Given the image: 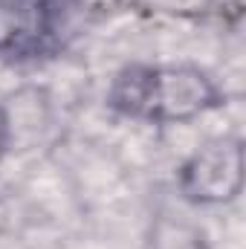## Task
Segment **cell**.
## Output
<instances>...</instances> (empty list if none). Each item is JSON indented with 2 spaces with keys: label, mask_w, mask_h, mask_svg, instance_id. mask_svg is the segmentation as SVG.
Wrapping results in <instances>:
<instances>
[{
  "label": "cell",
  "mask_w": 246,
  "mask_h": 249,
  "mask_svg": "<svg viewBox=\"0 0 246 249\" xmlns=\"http://www.w3.org/2000/svg\"><path fill=\"white\" fill-rule=\"evenodd\" d=\"M214 75L197 64H127L107 87V107L148 124H185L223 105Z\"/></svg>",
  "instance_id": "obj_1"
},
{
  "label": "cell",
  "mask_w": 246,
  "mask_h": 249,
  "mask_svg": "<svg viewBox=\"0 0 246 249\" xmlns=\"http://www.w3.org/2000/svg\"><path fill=\"white\" fill-rule=\"evenodd\" d=\"M244 139L220 133L197 145L177 168V191L200 209L229 206L244 191Z\"/></svg>",
  "instance_id": "obj_2"
},
{
  "label": "cell",
  "mask_w": 246,
  "mask_h": 249,
  "mask_svg": "<svg viewBox=\"0 0 246 249\" xmlns=\"http://www.w3.org/2000/svg\"><path fill=\"white\" fill-rule=\"evenodd\" d=\"M75 0H0V61L32 64L61 44Z\"/></svg>",
  "instance_id": "obj_3"
},
{
  "label": "cell",
  "mask_w": 246,
  "mask_h": 249,
  "mask_svg": "<svg viewBox=\"0 0 246 249\" xmlns=\"http://www.w3.org/2000/svg\"><path fill=\"white\" fill-rule=\"evenodd\" d=\"M151 249H209V238L191 220L157 217L151 229Z\"/></svg>",
  "instance_id": "obj_4"
},
{
  "label": "cell",
  "mask_w": 246,
  "mask_h": 249,
  "mask_svg": "<svg viewBox=\"0 0 246 249\" xmlns=\"http://www.w3.org/2000/svg\"><path fill=\"white\" fill-rule=\"evenodd\" d=\"M9 139H12V119H9V110L0 105V157L9 148Z\"/></svg>",
  "instance_id": "obj_5"
}]
</instances>
